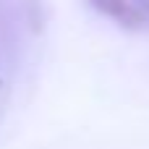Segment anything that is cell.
<instances>
[{"instance_id":"6da1fadb","label":"cell","mask_w":149,"mask_h":149,"mask_svg":"<svg viewBox=\"0 0 149 149\" xmlns=\"http://www.w3.org/2000/svg\"><path fill=\"white\" fill-rule=\"evenodd\" d=\"M100 13H105L107 18H113L115 24L126 26V29H136L144 24V13L136 3L131 0H89Z\"/></svg>"}]
</instances>
